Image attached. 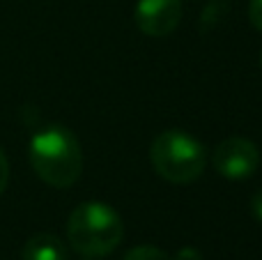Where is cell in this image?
Here are the masks:
<instances>
[{
	"label": "cell",
	"instance_id": "obj_1",
	"mask_svg": "<svg viewBox=\"0 0 262 260\" xmlns=\"http://www.w3.org/2000/svg\"><path fill=\"white\" fill-rule=\"evenodd\" d=\"M28 157L35 173L55 189H67L81 178L83 152L76 136L64 127H46L30 138Z\"/></svg>",
	"mask_w": 262,
	"mask_h": 260
},
{
	"label": "cell",
	"instance_id": "obj_4",
	"mask_svg": "<svg viewBox=\"0 0 262 260\" xmlns=\"http://www.w3.org/2000/svg\"><path fill=\"white\" fill-rule=\"evenodd\" d=\"M214 168L228 180H244L258 170L260 152L249 138H226L214 150Z\"/></svg>",
	"mask_w": 262,
	"mask_h": 260
},
{
	"label": "cell",
	"instance_id": "obj_6",
	"mask_svg": "<svg viewBox=\"0 0 262 260\" xmlns=\"http://www.w3.org/2000/svg\"><path fill=\"white\" fill-rule=\"evenodd\" d=\"M23 260H67V249L55 235L39 233L23 244Z\"/></svg>",
	"mask_w": 262,
	"mask_h": 260
},
{
	"label": "cell",
	"instance_id": "obj_7",
	"mask_svg": "<svg viewBox=\"0 0 262 260\" xmlns=\"http://www.w3.org/2000/svg\"><path fill=\"white\" fill-rule=\"evenodd\" d=\"M228 12H230V0H209L205 5L203 14H200V30H203V35L212 32L228 16Z\"/></svg>",
	"mask_w": 262,
	"mask_h": 260
},
{
	"label": "cell",
	"instance_id": "obj_10",
	"mask_svg": "<svg viewBox=\"0 0 262 260\" xmlns=\"http://www.w3.org/2000/svg\"><path fill=\"white\" fill-rule=\"evenodd\" d=\"M7 182H9V164H7V157H5V152L0 150V193L5 191Z\"/></svg>",
	"mask_w": 262,
	"mask_h": 260
},
{
	"label": "cell",
	"instance_id": "obj_2",
	"mask_svg": "<svg viewBox=\"0 0 262 260\" xmlns=\"http://www.w3.org/2000/svg\"><path fill=\"white\" fill-rule=\"evenodd\" d=\"M124 235V226L120 214L111 205L99 201L81 203L69 214L67 240L72 249L81 256L97 258L111 253Z\"/></svg>",
	"mask_w": 262,
	"mask_h": 260
},
{
	"label": "cell",
	"instance_id": "obj_8",
	"mask_svg": "<svg viewBox=\"0 0 262 260\" xmlns=\"http://www.w3.org/2000/svg\"><path fill=\"white\" fill-rule=\"evenodd\" d=\"M124 260H172L170 256H168L166 251H161V249L157 247H136L131 249V251L124 256Z\"/></svg>",
	"mask_w": 262,
	"mask_h": 260
},
{
	"label": "cell",
	"instance_id": "obj_9",
	"mask_svg": "<svg viewBox=\"0 0 262 260\" xmlns=\"http://www.w3.org/2000/svg\"><path fill=\"white\" fill-rule=\"evenodd\" d=\"M249 21L258 30H262V0H251L249 3Z\"/></svg>",
	"mask_w": 262,
	"mask_h": 260
},
{
	"label": "cell",
	"instance_id": "obj_5",
	"mask_svg": "<svg viewBox=\"0 0 262 260\" xmlns=\"http://www.w3.org/2000/svg\"><path fill=\"white\" fill-rule=\"evenodd\" d=\"M136 26L147 37H168L182 18L180 0H138L136 5Z\"/></svg>",
	"mask_w": 262,
	"mask_h": 260
},
{
	"label": "cell",
	"instance_id": "obj_11",
	"mask_svg": "<svg viewBox=\"0 0 262 260\" xmlns=\"http://www.w3.org/2000/svg\"><path fill=\"white\" fill-rule=\"evenodd\" d=\"M175 260H203V258H200V251H198V249L184 247V249H180V251H177Z\"/></svg>",
	"mask_w": 262,
	"mask_h": 260
},
{
	"label": "cell",
	"instance_id": "obj_3",
	"mask_svg": "<svg viewBox=\"0 0 262 260\" xmlns=\"http://www.w3.org/2000/svg\"><path fill=\"white\" fill-rule=\"evenodd\" d=\"M149 161L163 180L172 184H189L205 170L207 155L205 147L189 134L180 129H168L152 141Z\"/></svg>",
	"mask_w": 262,
	"mask_h": 260
},
{
	"label": "cell",
	"instance_id": "obj_12",
	"mask_svg": "<svg viewBox=\"0 0 262 260\" xmlns=\"http://www.w3.org/2000/svg\"><path fill=\"white\" fill-rule=\"evenodd\" d=\"M251 212H253V216L258 221H262V189L258 193H255L253 198H251Z\"/></svg>",
	"mask_w": 262,
	"mask_h": 260
},
{
	"label": "cell",
	"instance_id": "obj_13",
	"mask_svg": "<svg viewBox=\"0 0 262 260\" xmlns=\"http://www.w3.org/2000/svg\"><path fill=\"white\" fill-rule=\"evenodd\" d=\"M260 64H262V55H260Z\"/></svg>",
	"mask_w": 262,
	"mask_h": 260
}]
</instances>
